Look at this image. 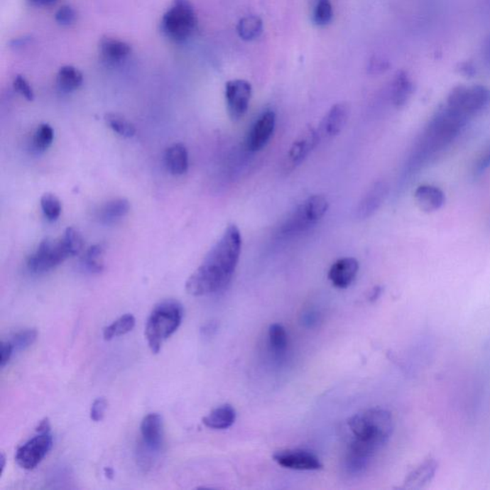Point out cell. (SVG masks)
Listing matches in <instances>:
<instances>
[{"label":"cell","instance_id":"cell-1","mask_svg":"<svg viewBox=\"0 0 490 490\" xmlns=\"http://www.w3.org/2000/svg\"><path fill=\"white\" fill-rule=\"evenodd\" d=\"M241 244L239 228L235 224L228 225L200 266L187 280V293L192 296H205L227 288L238 266Z\"/></svg>","mask_w":490,"mask_h":490},{"label":"cell","instance_id":"cell-2","mask_svg":"<svg viewBox=\"0 0 490 490\" xmlns=\"http://www.w3.org/2000/svg\"><path fill=\"white\" fill-rule=\"evenodd\" d=\"M469 119L447 104L437 109L415 145L410 167L418 170L428 164L456 139Z\"/></svg>","mask_w":490,"mask_h":490},{"label":"cell","instance_id":"cell-3","mask_svg":"<svg viewBox=\"0 0 490 490\" xmlns=\"http://www.w3.org/2000/svg\"><path fill=\"white\" fill-rule=\"evenodd\" d=\"M349 426L354 440L348 456L367 462L386 445L393 430L392 415L382 408L368 409L355 414L349 418Z\"/></svg>","mask_w":490,"mask_h":490},{"label":"cell","instance_id":"cell-4","mask_svg":"<svg viewBox=\"0 0 490 490\" xmlns=\"http://www.w3.org/2000/svg\"><path fill=\"white\" fill-rule=\"evenodd\" d=\"M183 315V305L173 300L159 303L154 307L145 330L148 347L153 354H158L164 341L178 330Z\"/></svg>","mask_w":490,"mask_h":490},{"label":"cell","instance_id":"cell-5","mask_svg":"<svg viewBox=\"0 0 490 490\" xmlns=\"http://www.w3.org/2000/svg\"><path fill=\"white\" fill-rule=\"evenodd\" d=\"M197 26V13L190 0H173L162 16L160 31L173 43L189 40Z\"/></svg>","mask_w":490,"mask_h":490},{"label":"cell","instance_id":"cell-6","mask_svg":"<svg viewBox=\"0 0 490 490\" xmlns=\"http://www.w3.org/2000/svg\"><path fill=\"white\" fill-rule=\"evenodd\" d=\"M329 206V200L324 195H311L285 220L282 227V232L288 235L310 229L326 214Z\"/></svg>","mask_w":490,"mask_h":490},{"label":"cell","instance_id":"cell-7","mask_svg":"<svg viewBox=\"0 0 490 490\" xmlns=\"http://www.w3.org/2000/svg\"><path fill=\"white\" fill-rule=\"evenodd\" d=\"M447 106L472 118L490 104V89L484 85H458L448 95Z\"/></svg>","mask_w":490,"mask_h":490},{"label":"cell","instance_id":"cell-8","mask_svg":"<svg viewBox=\"0 0 490 490\" xmlns=\"http://www.w3.org/2000/svg\"><path fill=\"white\" fill-rule=\"evenodd\" d=\"M71 256L70 249L66 245L65 239H44L41 241L37 250L27 261V267L33 273H44L50 271Z\"/></svg>","mask_w":490,"mask_h":490},{"label":"cell","instance_id":"cell-9","mask_svg":"<svg viewBox=\"0 0 490 490\" xmlns=\"http://www.w3.org/2000/svg\"><path fill=\"white\" fill-rule=\"evenodd\" d=\"M53 447L50 433L38 434L16 450V462L21 469H34Z\"/></svg>","mask_w":490,"mask_h":490},{"label":"cell","instance_id":"cell-10","mask_svg":"<svg viewBox=\"0 0 490 490\" xmlns=\"http://www.w3.org/2000/svg\"><path fill=\"white\" fill-rule=\"evenodd\" d=\"M252 97V85L245 80H232L225 85V100L228 114L232 121L241 120L249 110Z\"/></svg>","mask_w":490,"mask_h":490},{"label":"cell","instance_id":"cell-11","mask_svg":"<svg viewBox=\"0 0 490 490\" xmlns=\"http://www.w3.org/2000/svg\"><path fill=\"white\" fill-rule=\"evenodd\" d=\"M320 139L318 131L312 126H307L304 129L289 148L285 158V170H293L300 166L308 158L311 151L315 150Z\"/></svg>","mask_w":490,"mask_h":490},{"label":"cell","instance_id":"cell-12","mask_svg":"<svg viewBox=\"0 0 490 490\" xmlns=\"http://www.w3.org/2000/svg\"><path fill=\"white\" fill-rule=\"evenodd\" d=\"M276 126V115L272 110H266L253 124L245 139V146L249 151H261L271 139Z\"/></svg>","mask_w":490,"mask_h":490},{"label":"cell","instance_id":"cell-13","mask_svg":"<svg viewBox=\"0 0 490 490\" xmlns=\"http://www.w3.org/2000/svg\"><path fill=\"white\" fill-rule=\"evenodd\" d=\"M274 461L285 469L293 470H318L323 467L315 454L303 450H283L275 453Z\"/></svg>","mask_w":490,"mask_h":490},{"label":"cell","instance_id":"cell-14","mask_svg":"<svg viewBox=\"0 0 490 490\" xmlns=\"http://www.w3.org/2000/svg\"><path fill=\"white\" fill-rule=\"evenodd\" d=\"M349 107L345 103L335 104L322 119L318 134L320 138L330 139L343 131L349 120Z\"/></svg>","mask_w":490,"mask_h":490},{"label":"cell","instance_id":"cell-15","mask_svg":"<svg viewBox=\"0 0 490 490\" xmlns=\"http://www.w3.org/2000/svg\"><path fill=\"white\" fill-rule=\"evenodd\" d=\"M388 192H389V186L386 181H377L374 183L360 200L355 210V217L363 220L373 216L383 205Z\"/></svg>","mask_w":490,"mask_h":490},{"label":"cell","instance_id":"cell-16","mask_svg":"<svg viewBox=\"0 0 490 490\" xmlns=\"http://www.w3.org/2000/svg\"><path fill=\"white\" fill-rule=\"evenodd\" d=\"M131 53V46L120 38L106 36L99 41V54L101 60L109 65H120Z\"/></svg>","mask_w":490,"mask_h":490},{"label":"cell","instance_id":"cell-17","mask_svg":"<svg viewBox=\"0 0 490 490\" xmlns=\"http://www.w3.org/2000/svg\"><path fill=\"white\" fill-rule=\"evenodd\" d=\"M359 271V263L354 258H342L330 266L329 280L337 288H347L354 282Z\"/></svg>","mask_w":490,"mask_h":490},{"label":"cell","instance_id":"cell-18","mask_svg":"<svg viewBox=\"0 0 490 490\" xmlns=\"http://www.w3.org/2000/svg\"><path fill=\"white\" fill-rule=\"evenodd\" d=\"M142 442L148 450L158 452L163 445V423L160 415L153 413L143 418L141 423Z\"/></svg>","mask_w":490,"mask_h":490},{"label":"cell","instance_id":"cell-19","mask_svg":"<svg viewBox=\"0 0 490 490\" xmlns=\"http://www.w3.org/2000/svg\"><path fill=\"white\" fill-rule=\"evenodd\" d=\"M414 92V85L405 71H399L393 77L391 85V101L393 106L401 109L405 106Z\"/></svg>","mask_w":490,"mask_h":490},{"label":"cell","instance_id":"cell-20","mask_svg":"<svg viewBox=\"0 0 490 490\" xmlns=\"http://www.w3.org/2000/svg\"><path fill=\"white\" fill-rule=\"evenodd\" d=\"M415 198L421 210L425 212L440 210L445 202V195L442 190L428 184L418 187L415 192Z\"/></svg>","mask_w":490,"mask_h":490},{"label":"cell","instance_id":"cell-21","mask_svg":"<svg viewBox=\"0 0 490 490\" xmlns=\"http://www.w3.org/2000/svg\"><path fill=\"white\" fill-rule=\"evenodd\" d=\"M164 163L173 175H183L189 168V154L185 146L178 143L168 148L164 154Z\"/></svg>","mask_w":490,"mask_h":490},{"label":"cell","instance_id":"cell-22","mask_svg":"<svg viewBox=\"0 0 490 490\" xmlns=\"http://www.w3.org/2000/svg\"><path fill=\"white\" fill-rule=\"evenodd\" d=\"M437 469V462L435 459H426L417 469L413 470L405 480L406 489H418L428 486L435 477Z\"/></svg>","mask_w":490,"mask_h":490},{"label":"cell","instance_id":"cell-23","mask_svg":"<svg viewBox=\"0 0 490 490\" xmlns=\"http://www.w3.org/2000/svg\"><path fill=\"white\" fill-rule=\"evenodd\" d=\"M235 420V409L228 404L217 407L202 420L205 426L208 428L217 429V430H224V429L231 428Z\"/></svg>","mask_w":490,"mask_h":490},{"label":"cell","instance_id":"cell-24","mask_svg":"<svg viewBox=\"0 0 490 490\" xmlns=\"http://www.w3.org/2000/svg\"><path fill=\"white\" fill-rule=\"evenodd\" d=\"M129 202L125 198H117L106 203L98 213L102 224H111L126 217L129 212Z\"/></svg>","mask_w":490,"mask_h":490},{"label":"cell","instance_id":"cell-25","mask_svg":"<svg viewBox=\"0 0 490 490\" xmlns=\"http://www.w3.org/2000/svg\"><path fill=\"white\" fill-rule=\"evenodd\" d=\"M84 82V76L78 68L71 65L62 66L58 71L56 82L60 92H73L78 89Z\"/></svg>","mask_w":490,"mask_h":490},{"label":"cell","instance_id":"cell-26","mask_svg":"<svg viewBox=\"0 0 490 490\" xmlns=\"http://www.w3.org/2000/svg\"><path fill=\"white\" fill-rule=\"evenodd\" d=\"M263 23L257 16H247L239 19L236 26L239 37L245 41H251L260 37L263 33Z\"/></svg>","mask_w":490,"mask_h":490},{"label":"cell","instance_id":"cell-27","mask_svg":"<svg viewBox=\"0 0 490 490\" xmlns=\"http://www.w3.org/2000/svg\"><path fill=\"white\" fill-rule=\"evenodd\" d=\"M104 244L92 245L85 253L82 258V266L90 273H101L104 271Z\"/></svg>","mask_w":490,"mask_h":490},{"label":"cell","instance_id":"cell-28","mask_svg":"<svg viewBox=\"0 0 490 490\" xmlns=\"http://www.w3.org/2000/svg\"><path fill=\"white\" fill-rule=\"evenodd\" d=\"M136 326V318L134 315H126L104 329V339L109 341L115 337H122L131 332Z\"/></svg>","mask_w":490,"mask_h":490},{"label":"cell","instance_id":"cell-29","mask_svg":"<svg viewBox=\"0 0 490 490\" xmlns=\"http://www.w3.org/2000/svg\"><path fill=\"white\" fill-rule=\"evenodd\" d=\"M104 121L112 131L126 138H131L136 134V126L122 115L109 114L104 116Z\"/></svg>","mask_w":490,"mask_h":490},{"label":"cell","instance_id":"cell-30","mask_svg":"<svg viewBox=\"0 0 490 490\" xmlns=\"http://www.w3.org/2000/svg\"><path fill=\"white\" fill-rule=\"evenodd\" d=\"M54 131L48 124H41L36 129L34 136H33V148L37 153H43L48 150L53 143Z\"/></svg>","mask_w":490,"mask_h":490},{"label":"cell","instance_id":"cell-31","mask_svg":"<svg viewBox=\"0 0 490 490\" xmlns=\"http://www.w3.org/2000/svg\"><path fill=\"white\" fill-rule=\"evenodd\" d=\"M41 210L43 212L44 217L49 220V222H55L59 219L60 213H62V205L59 198L53 194L43 195L40 200Z\"/></svg>","mask_w":490,"mask_h":490},{"label":"cell","instance_id":"cell-32","mask_svg":"<svg viewBox=\"0 0 490 490\" xmlns=\"http://www.w3.org/2000/svg\"><path fill=\"white\" fill-rule=\"evenodd\" d=\"M269 343L277 354H282L288 347V333L280 324L271 325L268 330Z\"/></svg>","mask_w":490,"mask_h":490},{"label":"cell","instance_id":"cell-33","mask_svg":"<svg viewBox=\"0 0 490 490\" xmlns=\"http://www.w3.org/2000/svg\"><path fill=\"white\" fill-rule=\"evenodd\" d=\"M333 18V8L330 0H316L313 9V21L317 26H326Z\"/></svg>","mask_w":490,"mask_h":490},{"label":"cell","instance_id":"cell-34","mask_svg":"<svg viewBox=\"0 0 490 490\" xmlns=\"http://www.w3.org/2000/svg\"><path fill=\"white\" fill-rule=\"evenodd\" d=\"M37 330L34 329L24 330L16 332L10 342L12 343L13 351L21 352L32 346L37 340Z\"/></svg>","mask_w":490,"mask_h":490},{"label":"cell","instance_id":"cell-35","mask_svg":"<svg viewBox=\"0 0 490 490\" xmlns=\"http://www.w3.org/2000/svg\"><path fill=\"white\" fill-rule=\"evenodd\" d=\"M66 245L71 253V256L79 255L84 249V239L82 234L76 228L68 227L62 236Z\"/></svg>","mask_w":490,"mask_h":490},{"label":"cell","instance_id":"cell-36","mask_svg":"<svg viewBox=\"0 0 490 490\" xmlns=\"http://www.w3.org/2000/svg\"><path fill=\"white\" fill-rule=\"evenodd\" d=\"M489 169H490V142L487 143L476 159L474 166H473V173L475 176H480Z\"/></svg>","mask_w":490,"mask_h":490},{"label":"cell","instance_id":"cell-37","mask_svg":"<svg viewBox=\"0 0 490 490\" xmlns=\"http://www.w3.org/2000/svg\"><path fill=\"white\" fill-rule=\"evenodd\" d=\"M77 19V13L70 5H63L55 13V21L62 26H70Z\"/></svg>","mask_w":490,"mask_h":490},{"label":"cell","instance_id":"cell-38","mask_svg":"<svg viewBox=\"0 0 490 490\" xmlns=\"http://www.w3.org/2000/svg\"><path fill=\"white\" fill-rule=\"evenodd\" d=\"M13 88L18 94L26 98L27 101H33L35 98L34 90L28 81L23 76L18 75L13 80Z\"/></svg>","mask_w":490,"mask_h":490},{"label":"cell","instance_id":"cell-39","mask_svg":"<svg viewBox=\"0 0 490 490\" xmlns=\"http://www.w3.org/2000/svg\"><path fill=\"white\" fill-rule=\"evenodd\" d=\"M107 401L106 398H99L95 399L92 409H90V418L95 423L103 420L104 413H106Z\"/></svg>","mask_w":490,"mask_h":490},{"label":"cell","instance_id":"cell-40","mask_svg":"<svg viewBox=\"0 0 490 490\" xmlns=\"http://www.w3.org/2000/svg\"><path fill=\"white\" fill-rule=\"evenodd\" d=\"M13 348L10 341L1 343V356H0V366L4 368L9 363L11 357L13 354Z\"/></svg>","mask_w":490,"mask_h":490},{"label":"cell","instance_id":"cell-41","mask_svg":"<svg viewBox=\"0 0 490 490\" xmlns=\"http://www.w3.org/2000/svg\"><path fill=\"white\" fill-rule=\"evenodd\" d=\"M481 56L484 67L490 73V35L484 40L481 49Z\"/></svg>","mask_w":490,"mask_h":490},{"label":"cell","instance_id":"cell-42","mask_svg":"<svg viewBox=\"0 0 490 490\" xmlns=\"http://www.w3.org/2000/svg\"><path fill=\"white\" fill-rule=\"evenodd\" d=\"M50 423H49L48 418H43V420L38 423L37 428H36V431H37L38 434L50 433Z\"/></svg>","mask_w":490,"mask_h":490},{"label":"cell","instance_id":"cell-43","mask_svg":"<svg viewBox=\"0 0 490 490\" xmlns=\"http://www.w3.org/2000/svg\"><path fill=\"white\" fill-rule=\"evenodd\" d=\"M461 71L467 76H473L475 74V68L472 63H462L461 66Z\"/></svg>","mask_w":490,"mask_h":490},{"label":"cell","instance_id":"cell-44","mask_svg":"<svg viewBox=\"0 0 490 490\" xmlns=\"http://www.w3.org/2000/svg\"><path fill=\"white\" fill-rule=\"evenodd\" d=\"M30 4L34 5V6L44 7L49 6V5L54 4L57 0H28Z\"/></svg>","mask_w":490,"mask_h":490},{"label":"cell","instance_id":"cell-45","mask_svg":"<svg viewBox=\"0 0 490 490\" xmlns=\"http://www.w3.org/2000/svg\"><path fill=\"white\" fill-rule=\"evenodd\" d=\"M216 330V323H209L207 325H205V326L202 327V332L203 335H205V337H210V335L213 334V332Z\"/></svg>","mask_w":490,"mask_h":490},{"label":"cell","instance_id":"cell-46","mask_svg":"<svg viewBox=\"0 0 490 490\" xmlns=\"http://www.w3.org/2000/svg\"><path fill=\"white\" fill-rule=\"evenodd\" d=\"M104 475H106V477L107 479H109V480H112L114 477V469H111V467H106V469H104Z\"/></svg>","mask_w":490,"mask_h":490},{"label":"cell","instance_id":"cell-47","mask_svg":"<svg viewBox=\"0 0 490 490\" xmlns=\"http://www.w3.org/2000/svg\"><path fill=\"white\" fill-rule=\"evenodd\" d=\"M0 461H1V472H0V474H2L5 469V462H6V458H5L4 454H2L1 458H0Z\"/></svg>","mask_w":490,"mask_h":490}]
</instances>
